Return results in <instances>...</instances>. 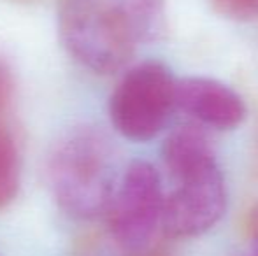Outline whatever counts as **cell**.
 Here are the masks:
<instances>
[{"instance_id": "cell-12", "label": "cell", "mask_w": 258, "mask_h": 256, "mask_svg": "<svg viewBox=\"0 0 258 256\" xmlns=\"http://www.w3.org/2000/svg\"><path fill=\"white\" fill-rule=\"evenodd\" d=\"M244 230H246V237L251 242V253L258 254V202L249 209L248 216H246Z\"/></svg>"}, {"instance_id": "cell-4", "label": "cell", "mask_w": 258, "mask_h": 256, "mask_svg": "<svg viewBox=\"0 0 258 256\" xmlns=\"http://www.w3.org/2000/svg\"><path fill=\"white\" fill-rule=\"evenodd\" d=\"M176 82L172 70L156 60L130 68L109 99L116 132L134 142L155 139L176 111Z\"/></svg>"}, {"instance_id": "cell-8", "label": "cell", "mask_w": 258, "mask_h": 256, "mask_svg": "<svg viewBox=\"0 0 258 256\" xmlns=\"http://www.w3.org/2000/svg\"><path fill=\"white\" fill-rule=\"evenodd\" d=\"M137 44H151L169 30L165 0H118Z\"/></svg>"}, {"instance_id": "cell-10", "label": "cell", "mask_w": 258, "mask_h": 256, "mask_svg": "<svg viewBox=\"0 0 258 256\" xmlns=\"http://www.w3.org/2000/svg\"><path fill=\"white\" fill-rule=\"evenodd\" d=\"M218 14L235 21L258 20V0H211Z\"/></svg>"}, {"instance_id": "cell-5", "label": "cell", "mask_w": 258, "mask_h": 256, "mask_svg": "<svg viewBox=\"0 0 258 256\" xmlns=\"http://www.w3.org/2000/svg\"><path fill=\"white\" fill-rule=\"evenodd\" d=\"M227 209V188L220 165L176 181L163 198L162 233L170 239H190L211 230Z\"/></svg>"}, {"instance_id": "cell-9", "label": "cell", "mask_w": 258, "mask_h": 256, "mask_svg": "<svg viewBox=\"0 0 258 256\" xmlns=\"http://www.w3.org/2000/svg\"><path fill=\"white\" fill-rule=\"evenodd\" d=\"M21 183V161L18 144L6 123H0V209L16 198Z\"/></svg>"}, {"instance_id": "cell-7", "label": "cell", "mask_w": 258, "mask_h": 256, "mask_svg": "<svg viewBox=\"0 0 258 256\" xmlns=\"http://www.w3.org/2000/svg\"><path fill=\"white\" fill-rule=\"evenodd\" d=\"M162 156L174 181L218 165L213 142L199 123H184L172 130L163 142Z\"/></svg>"}, {"instance_id": "cell-13", "label": "cell", "mask_w": 258, "mask_h": 256, "mask_svg": "<svg viewBox=\"0 0 258 256\" xmlns=\"http://www.w3.org/2000/svg\"><path fill=\"white\" fill-rule=\"evenodd\" d=\"M249 256H258V254H253V253H251V254H249Z\"/></svg>"}, {"instance_id": "cell-3", "label": "cell", "mask_w": 258, "mask_h": 256, "mask_svg": "<svg viewBox=\"0 0 258 256\" xmlns=\"http://www.w3.org/2000/svg\"><path fill=\"white\" fill-rule=\"evenodd\" d=\"M162 181L151 163L134 160L119 176L105 211L109 232L126 256H158L162 233Z\"/></svg>"}, {"instance_id": "cell-1", "label": "cell", "mask_w": 258, "mask_h": 256, "mask_svg": "<svg viewBox=\"0 0 258 256\" xmlns=\"http://www.w3.org/2000/svg\"><path fill=\"white\" fill-rule=\"evenodd\" d=\"M48 181L58 207L71 218L90 221L105 216L119 181L109 137L90 125L65 132L49 153Z\"/></svg>"}, {"instance_id": "cell-6", "label": "cell", "mask_w": 258, "mask_h": 256, "mask_svg": "<svg viewBox=\"0 0 258 256\" xmlns=\"http://www.w3.org/2000/svg\"><path fill=\"white\" fill-rule=\"evenodd\" d=\"M176 109L202 127L234 130L244 121L246 106L235 90L211 77H183L176 82Z\"/></svg>"}, {"instance_id": "cell-11", "label": "cell", "mask_w": 258, "mask_h": 256, "mask_svg": "<svg viewBox=\"0 0 258 256\" xmlns=\"http://www.w3.org/2000/svg\"><path fill=\"white\" fill-rule=\"evenodd\" d=\"M14 97V75L9 63L0 56V123H6L4 118L9 113Z\"/></svg>"}, {"instance_id": "cell-2", "label": "cell", "mask_w": 258, "mask_h": 256, "mask_svg": "<svg viewBox=\"0 0 258 256\" xmlns=\"http://www.w3.org/2000/svg\"><path fill=\"white\" fill-rule=\"evenodd\" d=\"M58 34L69 55L95 74L121 70L139 46L118 0H61Z\"/></svg>"}]
</instances>
